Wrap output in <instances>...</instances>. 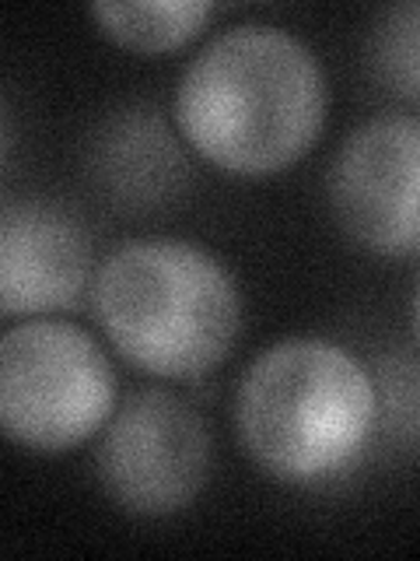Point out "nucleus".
<instances>
[{
	"mask_svg": "<svg viewBox=\"0 0 420 561\" xmlns=\"http://www.w3.org/2000/svg\"><path fill=\"white\" fill-rule=\"evenodd\" d=\"M326 75L277 25H235L192 57L175 88V127L203 162L238 180L291 169L326 127Z\"/></svg>",
	"mask_w": 420,
	"mask_h": 561,
	"instance_id": "obj_1",
	"label": "nucleus"
},
{
	"mask_svg": "<svg viewBox=\"0 0 420 561\" xmlns=\"http://www.w3.org/2000/svg\"><path fill=\"white\" fill-rule=\"evenodd\" d=\"M245 453L280 484L312 488L350 473L378 428V393L364 365L319 337L267 347L235 397Z\"/></svg>",
	"mask_w": 420,
	"mask_h": 561,
	"instance_id": "obj_2",
	"label": "nucleus"
},
{
	"mask_svg": "<svg viewBox=\"0 0 420 561\" xmlns=\"http://www.w3.org/2000/svg\"><path fill=\"white\" fill-rule=\"evenodd\" d=\"M92 309L119 355L162 379L214 373L242 330L235 277L183 239L122 242L92 280Z\"/></svg>",
	"mask_w": 420,
	"mask_h": 561,
	"instance_id": "obj_3",
	"label": "nucleus"
},
{
	"mask_svg": "<svg viewBox=\"0 0 420 561\" xmlns=\"http://www.w3.org/2000/svg\"><path fill=\"white\" fill-rule=\"evenodd\" d=\"M116 373L88 330L25 320L0 333V435L32 453H67L105 428Z\"/></svg>",
	"mask_w": 420,
	"mask_h": 561,
	"instance_id": "obj_4",
	"label": "nucleus"
},
{
	"mask_svg": "<svg viewBox=\"0 0 420 561\" xmlns=\"http://www.w3.org/2000/svg\"><path fill=\"white\" fill-rule=\"evenodd\" d=\"M95 473L122 513L175 516L197 502L210 478V432L183 397L140 390L105 421Z\"/></svg>",
	"mask_w": 420,
	"mask_h": 561,
	"instance_id": "obj_5",
	"label": "nucleus"
},
{
	"mask_svg": "<svg viewBox=\"0 0 420 561\" xmlns=\"http://www.w3.org/2000/svg\"><path fill=\"white\" fill-rule=\"evenodd\" d=\"M340 228L375 256H413L420 245V123L382 113L350 130L326 175Z\"/></svg>",
	"mask_w": 420,
	"mask_h": 561,
	"instance_id": "obj_6",
	"label": "nucleus"
},
{
	"mask_svg": "<svg viewBox=\"0 0 420 561\" xmlns=\"http://www.w3.org/2000/svg\"><path fill=\"white\" fill-rule=\"evenodd\" d=\"M92 274V242L74 215L49 201L0 207V320L70 309Z\"/></svg>",
	"mask_w": 420,
	"mask_h": 561,
	"instance_id": "obj_7",
	"label": "nucleus"
},
{
	"mask_svg": "<svg viewBox=\"0 0 420 561\" xmlns=\"http://www.w3.org/2000/svg\"><path fill=\"white\" fill-rule=\"evenodd\" d=\"M92 175L109 201L127 207H162L189 183V162L162 113L130 105L102 123L92 137Z\"/></svg>",
	"mask_w": 420,
	"mask_h": 561,
	"instance_id": "obj_8",
	"label": "nucleus"
},
{
	"mask_svg": "<svg viewBox=\"0 0 420 561\" xmlns=\"http://www.w3.org/2000/svg\"><path fill=\"white\" fill-rule=\"evenodd\" d=\"M214 14L210 0H137V4H92V18L109 39L130 53H172L197 39L207 18Z\"/></svg>",
	"mask_w": 420,
	"mask_h": 561,
	"instance_id": "obj_9",
	"label": "nucleus"
},
{
	"mask_svg": "<svg viewBox=\"0 0 420 561\" xmlns=\"http://www.w3.org/2000/svg\"><path fill=\"white\" fill-rule=\"evenodd\" d=\"M420 8L413 0L382 11L372 32V67L378 81L389 88L393 95L417 102L420 95Z\"/></svg>",
	"mask_w": 420,
	"mask_h": 561,
	"instance_id": "obj_10",
	"label": "nucleus"
},
{
	"mask_svg": "<svg viewBox=\"0 0 420 561\" xmlns=\"http://www.w3.org/2000/svg\"><path fill=\"white\" fill-rule=\"evenodd\" d=\"M0 151H4V113H0Z\"/></svg>",
	"mask_w": 420,
	"mask_h": 561,
	"instance_id": "obj_11",
	"label": "nucleus"
}]
</instances>
